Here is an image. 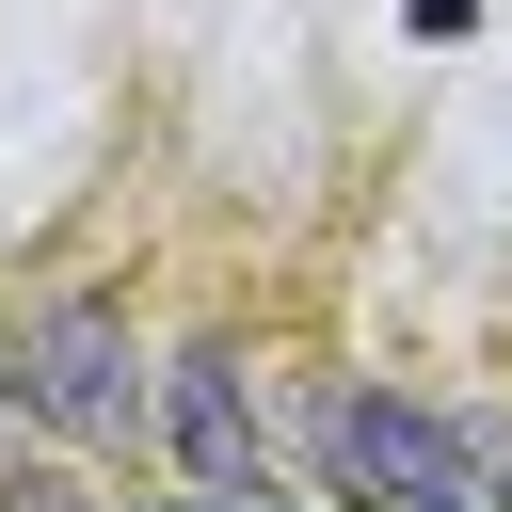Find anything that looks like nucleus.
I'll return each instance as SVG.
<instances>
[{
    "label": "nucleus",
    "instance_id": "f257e3e1",
    "mask_svg": "<svg viewBox=\"0 0 512 512\" xmlns=\"http://www.w3.org/2000/svg\"><path fill=\"white\" fill-rule=\"evenodd\" d=\"M0 416H32L48 448H144L160 432V368H144L128 304L112 288H48L16 320V352H0Z\"/></svg>",
    "mask_w": 512,
    "mask_h": 512
},
{
    "label": "nucleus",
    "instance_id": "f03ea898",
    "mask_svg": "<svg viewBox=\"0 0 512 512\" xmlns=\"http://www.w3.org/2000/svg\"><path fill=\"white\" fill-rule=\"evenodd\" d=\"M304 448H320V480H336V496H368V512H480L464 432H448V416H416L400 384H304Z\"/></svg>",
    "mask_w": 512,
    "mask_h": 512
},
{
    "label": "nucleus",
    "instance_id": "7ed1b4c3",
    "mask_svg": "<svg viewBox=\"0 0 512 512\" xmlns=\"http://www.w3.org/2000/svg\"><path fill=\"white\" fill-rule=\"evenodd\" d=\"M160 448H176L208 496H272V416H256V368H240L224 336H192V352L160 368Z\"/></svg>",
    "mask_w": 512,
    "mask_h": 512
},
{
    "label": "nucleus",
    "instance_id": "20e7f679",
    "mask_svg": "<svg viewBox=\"0 0 512 512\" xmlns=\"http://www.w3.org/2000/svg\"><path fill=\"white\" fill-rule=\"evenodd\" d=\"M448 432H464V464H480V496H512V400H448Z\"/></svg>",
    "mask_w": 512,
    "mask_h": 512
}]
</instances>
